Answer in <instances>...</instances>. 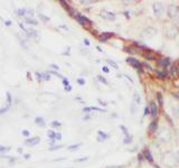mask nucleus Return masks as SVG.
<instances>
[{
	"instance_id": "1",
	"label": "nucleus",
	"mask_w": 179,
	"mask_h": 168,
	"mask_svg": "<svg viewBox=\"0 0 179 168\" xmlns=\"http://www.w3.org/2000/svg\"><path fill=\"white\" fill-rule=\"evenodd\" d=\"M157 139L160 142H169L171 140V132L166 126L160 127L157 131Z\"/></svg>"
},
{
	"instance_id": "2",
	"label": "nucleus",
	"mask_w": 179,
	"mask_h": 168,
	"mask_svg": "<svg viewBox=\"0 0 179 168\" xmlns=\"http://www.w3.org/2000/svg\"><path fill=\"white\" fill-rule=\"evenodd\" d=\"M161 162L165 166H168V167H173L176 166L177 164V160H176V154L173 152V151H167L162 155V158H161Z\"/></svg>"
},
{
	"instance_id": "3",
	"label": "nucleus",
	"mask_w": 179,
	"mask_h": 168,
	"mask_svg": "<svg viewBox=\"0 0 179 168\" xmlns=\"http://www.w3.org/2000/svg\"><path fill=\"white\" fill-rule=\"evenodd\" d=\"M152 10H153V14H155L156 17L160 18L165 14V7H163V5L161 2H155L152 5Z\"/></svg>"
},
{
	"instance_id": "4",
	"label": "nucleus",
	"mask_w": 179,
	"mask_h": 168,
	"mask_svg": "<svg viewBox=\"0 0 179 168\" xmlns=\"http://www.w3.org/2000/svg\"><path fill=\"white\" fill-rule=\"evenodd\" d=\"M179 14V6L177 5H175V4H170L169 6H168V9H167V15L169 18H176L177 16H178Z\"/></svg>"
},
{
	"instance_id": "5",
	"label": "nucleus",
	"mask_w": 179,
	"mask_h": 168,
	"mask_svg": "<svg viewBox=\"0 0 179 168\" xmlns=\"http://www.w3.org/2000/svg\"><path fill=\"white\" fill-rule=\"evenodd\" d=\"M165 34H166V36L169 37V38H175V37L177 36V34H178V31H177V28H176V26L175 25H167L166 27H165Z\"/></svg>"
},
{
	"instance_id": "6",
	"label": "nucleus",
	"mask_w": 179,
	"mask_h": 168,
	"mask_svg": "<svg viewBox=\"0 0 179 168\" xmlns=\"http://www.w3.org/2000/svg\"><path fill=\"white\" fill-rule=\"evenodd\" d=\"M126 62L132 66V67H134V68H137V70H142V64L140 63V61L137 60V58H134V57H129V58H126Z\"/></svg>"
},
{
	"instance_id": "7",
	"label": "nucleus",
	"mask_w": 179,
	"mask_h": 168,
	"mask_svg": "<svg viewBox=\"0 0 179 168\" xmlns=\"http://www.w3.org/2000/svg\"><path fill=\"white\" fill-rule=\"evenodd\" d=\"M157 65L162 67V68H167L168 66L170 65V60L168 57H160L157 61Z\"/></svg>"
},
{
	"instance_id": "8",
	"label": "nucleus",
	"mask_w": 179,
	"mask_h": 168,
	"mask_svg": "<svg viewBox=\"0 0 179 168\" xmlns=\"http://www.w3.org/2000/svg\"><path fill=\"white\" fill-rule=\"evenodd\" d=\"M156 34H157V29L153 28V27H148V28H146V29L142 31V35L143 37H152L155 36Z\"/></svg>"
},
{
	"instance_id": "9",
	"label": "nucleus",
	"mask_w": 179,
	"mask_h": 168,
	"mask_svg": "<svg viewBox=\"0 0 179 168\" xmlns=\"http://www.w3.org/2000/svg\"><path fill=\"white\" fill-rule=\"evenodd\" d=\"M120 129H121V130H122V132L124 133V140H123V142H124L125 145L130 144V142L132 141V139H131V136H130V135H129V132H128V129H126L124 126H122V125L120 126Z\"/></svg>"
},
{
	"instance_id": "10",
	"label": "nucleus",
	"mask_w": 179,
	"mask_h": 168,
	"mask_svg": "<svg viewBox=\"0 0 179 168\" xmlns=\"http://www.w3.org/2000/svg\"><path fill=\"white\" fill-rule=\"evenodd\" d=\"M75 19L77 20V23L82 25H90L91 24V20L89 18H86L85 16L83 15H81V14H77V15H75Z\"/></svg>"
},
{
	"instance_id": "11",
	"label": "nucleus",
	"mask_w": 179,
	"mask_h": 168,
	"mask_svg": "<svg viewBox=\"0 0 179 168\" xmlns=\"http://www.w3.org/2000/svg\"><path fill=\"white\" fill-rule=\"evenodd\" d=\"M149 110H150V115L152 118H156L158 115V107L153 101H151L149 103Z\"/></svg>"
},
{
	"instance_id": "12",
	"label": "nucleus",
	"mask_w": 179,
	"mask_h": 168,
	"mask_svg": "<svg viewBox=\"0 0 179 168\" xmlns=\"http://www.w3.org/2000/svg\"><path fill=\"white\" fill-rule=\"evenodd\" d=\"M101 17L104 19H107V20H114L115 19V14L111 11H107V10H102Z\"/></svg>"
},
{
	"instance_id": "13",
	"label": "nucleus",
	"mask_w": 179,
	"mask_h": 168,
	"mask_svg": "<svg viewBox=\"0 0 179 168\" xmlns=\"http://www.w3.org/2000/svg\"><path fill=\"white\" fill-rule=\"evenodd\" d=\"M142 56L146 58V60H149V61H152L156 58V53L150 51V49H146L144 52L142 53Z\"/></svg>"
},
{
	"instance_id": "14",
	"label": "nucleus",
	"mask_w": 179,
	"mask_h": 168,
	"mask_svg": "<svg viewBox=\"0 0 179 168\" xmlns=\"http://www.w3.org/2000/svg\"><path fill=\"white\" fill-rule=\"evenodd\" d=\"M170 110L173 112V117L179 118V104L178 103H171L170 104Z\"/></svg>"
},
{
	"instance_id": "15",
	"label": "nucleus",
	"mask_w": 179,
	"mask_h": 168,
	"mask_svg": "<svg viewBox=\"0 0 179 168\" xmlns=\"http://www.w3.org/2000/svg\"><path fill=\"white\" fill-rule=\"evenodd\" d=\"M113 35H114L113 33H107V31H104V33H102L101 35H100L99 39H100V42H107V41H109V38H111Z\"/></svg>"
},
{
	"instance_id": "16",
	"label": "nucleus",
	"mask_w": 179,
	"mask_h": 168,
	"mask_svg": "<svg viewBox=\"0 0 179 168\" xmlns=\"http://www.w3.org/2000/svg\"><path fill=\"white\" fill-rule=\"evenodd\" d=\"M142 156L144 157V159H146V160H148L149 162H153V157H152V155H151V151H150L149 149H144Z\"/></svg>"
},
{
	"instance_id": "17",
	"label": "nucleus",
	"mask_w": 179,
	"mask_h": 168,
	"mask_svg": "<svg viewBox=\"0 0 179 168\" xmlns=\"http://www.w3.org/2000/svg\"><path fill=\"white\" fill-rule=\"evenodd\" d=\"M148 128H149L150 132H157L158 131V121L157 120L151 121V123L149 125Z\"/></svg>"
},
{
	"instance_id": "18",
	"label": "nucleus",
	"mask_w": 179,
	"mask_h": 168,
	"mask_svg": "<svg viewBox=\"0 0 179 168\" xmlns=\"http://www.w3.org/2000/svg\"><path fill=\"white\" fill-rule=\"evenodd\" d=\"M40 142V138L39 137H35V138H31L27 140V144L30 145V146H35V145L39 144Z\"/></svg>"
},
{
	"instance_id": "19",
	"label": "nucleus",
	"mask_w": 179,
	"mask_h": 168,
	"mask_svg": "<svg viewBox=\"0 0 179 168\" xmlns=\"http://www.w3.org/2000/svg\"><path fill=\"white\" fill-rule=\"evenodd\" d=\"M84 112H90V111H99V112H105V110L101 108H96V107H90V108H84Z\"/></svg>"
},
{
	"instance_id": "20",
	"label": "nucleus",
	"mask_w": 179,
	"mask_h": 168,
	"mask_svg": "<svg viewBox=\"0 0 179 168\" xmlns=\"http://www.w3.org/2000/svg\"><path fill=\"white\" fill-rule=\"evenodd\" d=\"M97 135H99V138H97V141H103V140H105V139L109 138V135L107 133H104L103 131H97Z\"/></svg>"
},
{
	"instance_id": "21",
	"label": "nucleus",
	"mask_w": 179,
	"mask_h": 168,
	"mask_svg": "<svg viewBox=\"0 0 179 168\" xmlns=\"http://www.w3.org/2000/svg\"><path fill=\"white\" fill-rule=\"evenodd\" d=\"M133 102L136 103L137 105L141 104V96L138 92H134V94H133Z\"/></svg>"
},
{
	"instance_id": "22",
	"label": "nucleus",
	"mask_w": 179,
	"mask_h": 168,
	"mask_svg": "<svg viewBox=\"0 0 179 168\" xmlns=\"http://www.w3.org/2000/svg\"><path fill=\"white\" fill-rule=\"evenodd\" d=\"M60 5H62V6L64 7V8H65L66 10H67V11H70L72 14V15H73V10H72L71 9V7L68 6V4H67V2H66V1H63V0H60Z\"/></svg>"
},
{
	"instance_id": "23",
	"label": "nucleus",
	"mask_w": 179,
	"mask_h": 168,
	"mask_svg": "<svg viewBox=\"0 0 179 168\" xmlns=\"http://www.w3.org/2000/svg\"><path fill=\"white\" fill-rule=\"evenodd\" d=\"M35 123L38 125V126H45V121H44L42 117H37L35 119Z\"/></svg>"
},
{
	"instance_id": "24",
	"label": "nucleus",
	"mask_w": 179,
	"mask_h": 168,
	"mask_svg": "<svg viewBox=\"0 0 179 168\" xmlns=\"http://www.w3.org/2000/svg\"><path fill=\"white\" fill-rule=\"evenodd\" d=\"M156 96H157V101L159 103V105H162V104H163V98H162V94H161L160 92H158Z\"/></svg>"
},
{
	"instance_id": "25",
	"label": "nucleus",
	"mask_w": 179,
	"mask_h": 168,
	"mask_svg": "<svg viewBox=\"0 0 179 168\" xmlns=\"http://www.w3.org/2000/svg\"><path fill=\"white\" fill-rule=\"evenodd\" d=\"M96 0H81L80 4L81 5H92V4H95Z\"/></svg>"
},
{
	"instance_id": "26",
	"label": "nucleus",
	"mask_w": 179,
	"mask_h": 168,
	"mask_svg": "<svg viewBox=\"0 0 179 168\" xmlns=\"http://www.w3.org/2000/svg\"><path fill=\"white\" fill-rule=\"evenodd\" d=\"M156 74H157V76L158 78H167V74L165 72H161V71H157L156 72Z\"/></svg>"
},
{
	"instance_id": "27",
	"label": "nucleus",
	"mask_w": 179,
	"mask_h": 168,
	"mask_svg": "<svg viewBox=\"0 0 179 168\" xmlns=\"http://www.w3.org/2000/svg\"><path fill=\"white\" fill-rule=\"evenodd\" d=\"M26 23L29 25H37L38 24V21L35 20V19H31V18H26Z\"/></svg>"
},
{
	"instance_id": "28",
	"label": "nucleus",
	"mask_w": 179,
	"mask_h": 168,
	"mask_svg": "<svg viewBox=\"0 0 179 168\" xmlns=\"http://www.w3.org/2000/svg\"><path fill=\"white\" fill-rule=\"evenodd\" d=\"M107 63H109V64H110V65L112 66V67H113V68H115V70H118V68H119V66H118V64H116V63H115V62H113V61L107 60Z\"/></svg>"
},
{
	"instance_id": "29",
	"label": "nucleus",
	"mask_w": 179,
	"mask_h": 168,
	"mask_svg": "<svg viewBox=\"0 0 179 168\" xmlns=\"http://www.w3.org/2000/svg\"><path fill=\"white\" fill-rule=\"evenodd\" d=\"M7 105L8 107L11 105V94L9 92H7Z\"/></svg>"
},
{
	"instance_id": "30",
	"label": "nucleus",
	"mask_w": 179,
	"mask_h": 168,
	"mask_svg": "<svg viewBox=\"0 0 179 168\" xmlns=\"http://www.w3.org/2000/svg\"><path fill=\"white\" fill-rule=\"evenodd\" d=\"M80 146H81V144L72 145V146H70V147H68V150H70V151H73V150H77Z\"/></svg>"
},
{
	"instance_id": "31",
	"label": "nucleus",
	"mask_w": 179,
	"mask_h": 168,
	"mask_svg": "<svg viewBox=\"0 0 179 168\" xmlns=\"http://www.w3.org/2000/svg\"><path fill=\"white\" fill-rule=\"evenodd\" d=\"M130 110H131L132 114H134L136 112H137V104H136L134 102H132L131 107H130Z\"/></svg>"
},
{
	"instance_id": "32",
	"label": "nucleus",
	"mask_w": 179,
	"mask_h": 168,
	"mask_svg": "<svg viewBox=\"0 0 179 168\" xmlns=\"http://www.w3.org/2000/svg\"><path fill=\"white\" fill-rule=\"evenodd\" d=\"M125 51L131 53V54H137L138 51H136V48H132V47H125Z\"/></svg>"
},
{
	"instance_id": "33",
	"label": "nucleus",
	"mask_w": 179,
	"mask_h": 168,
	"mask_svg": "<svg viewBox=\"0 0 179 168\" xmlns=\"http://www.w3.org/2000/svg\"><path fill=\"white\" fill-rule=\"evenodd\" d=\"M97 80L101 82V83H103V84H107V81L105 80V78H103V76H101V75H97Z\"/></svg>"
},
{
	"instance_id": "34",
	"label": "nucleus",
	"mask_w": 179,
	"mask_h": 168,
	"mask_svg": "<svg viewBox=\"0 0 179 168\" xmlns=\"http://www.w3.org/2000/svg\"><path fill=\"white\" fill-rule=\"evenodd\" d=\"M55 133L56 132H54V131H48V137L50 139H53V140H55Z\"/></svg>"
},
{
	"instance_id": "35",
	"label": "nucleus",
	"mask_w": 179,
	"mask_h": 168,
	"mask_svg": "<svg viewBox=\"0 0 179 168\" xmlns=\"http://www.w3.org/2000/svg\"><path fill=\"white\" fill-rule=\"evenodd\" d=\"M25 12H26V9H18L17 10V14L19 16H24Z\"/></svg>"
},
{
	"instance_id": "36",
	"label": "nucleus",
	"mask_w": 179,
	"mask_h": 168,
	"mask_svg": "<svg viewBox=\"0 0 179 168\" xmlns=\"http://www.w3.org/2000/svg\"><path fill=\"white\" fill-rule=\"evenodd\" d=\"M42 76H43V78H44V80H50V76H49V74H48V73H43L42 74Z\"/></svg>"
},
{
	"instance_id": "37",
	"label": "nucleus",
	"mask_w": 179,
	"mask_h": 168,
	"mask_svg": "<svg viewBox=\"0 0 179 168\" xmlns=\"http://www.w3.org/2000/svg\"><path fill=\"white\" fill-rule=\"evenodd\" d=\"M9 108H10V107H8V105H6L5 108H1V109H0V114H1V113H5L6 111H8V110H9Z\"/></svg>"
},
{
	"instance_id": "38",
	"label": "nucleus",
	"mask_w": 179,
	"mask_h": 168,
	"mask_svg": "<svg viewBox=\"0 0 179 168\" xmlns=\"http://www.w3.org/2000/svg\"><path fill=\"white\" fill-rule=\"evenodd\" d=\"M89 159V157H83V158H78V159H75V162H86Z\"/></svg>"
},
{
	"instance_id": "39",
	"label": "nucleus",
	"mask_w": 179,
	"mask_h": 168,
	"mask_svg": "<svg viewBox=\"0 0 179 168\" xmlns=\"http://www.w3.org/2000/svg\"><path fill=\"white\" fill-rule=\"evenodd\" d=\"M62 147H63V146H54V147H52V148H49V150H50V151H54V150H58V149H60V148H62Z\"/></svg>"
},
{
	"instance_id": "40",
	"label": "nucleus",
	"mask_w": 179,
	"mask_h": 168,
	"mask_svg": "<svg viewBox=\"0 0 179 168\" xmlns=\"http://www.w3.org/2000/svg\"><path fill=\"white\" fill-rule=\"evenodd\" d=\"M77 83L80 84V85H84V84H85V80H84V78H77Z\"/></svg>"
},
{
	"instance_id": "41",
	"label": "nucleus",
	"mask_w": 179,
	"mask_h": 168,
	"mask_svg": "<svg viewBox=\"0 0 179 168\" xmlns=\"http://www.w3.org/2000/svg\"><path fill=\"white\" fill-rule=\"evenodd\" d=\"M63 83H64V85H65V88L70 86V83H68V80H67V78H63Z\"/></svg>"
},
{
	"instance_id": "42",
	"label": "nucleus",
	"mask_w": 179,
	"mask_h": 168,
	"mask_svg": "<svg viewBox=\"0 0 179 168\" xmlns=\"http://www.w3.org/2000/svg\"><path fill=\"white\" fill-rule=\"evenodd\" d=\"M55 139H56V140H60V139H62V135H60V132L55 133Z\"/></svg>"
},
{
	"instance_id": "43",
	"label": "nucleus",
	"mask_w": 179,
	"mask_h": 168,
	"mask_svg": "<svg viewBox=\"0 0 179 168\" xmlns=\"http://www.w3.org/2000/svg\"><path fill=\"white\" fill-rule=\"evenodd\" d=\"M52 126L53 127H60V122H58V121H53V122H52Z\"/></svg>"
},
{
	"instance_id": "44",
	"label": "nucleus",
	"mask_w": 179,
	"mask_h": 168,
	"mask_svg": "<svg viewBox=\"0 0 179 168\" xmlns=\"http://www.w3.org/2000/svg\"><path fill=\"white\" fill-rule=\"evenodd\" d=\"M39 17H40L44 21H48V20H49V18H48V17H45V16H44V15H42V14H39Z\"/></svg>"
},
{
	"instance_id": "45",
	"label": "nucleus",
	"mask_w": 179,
	"mask_h": 168,
	"mask_svg": "<svg viewBox=\"0 0 179 168\" xmlns=\"http://www.w3.org/2000/svg\"><path fill=\"white\" fill-rule=\"evenodd\" d=\"M147 114H150L149 107H146V109H144V115H147Z\"/></svg>"
},
{
	"instance_id": "46",
	"label": "nucleus",
	"mask_w": 179,
	"mask_h": 168,
	"mask_svg": "<svg viewBox=\"0 0 179 168\" xmlns=\"http://www.w3.org/2000/svg\"><path fill=\"white\" fill-rule=\"evenodd\" d=\"M102 71H103L104 73H109V72H110V70L107 68V66H103V67H102Z\"/></svg>"
},
{
	"instance_id": "47",
	"label": "nucleus",
	"mask_w": 179,
	"mask_h": 168,
	"mask_svg": "<svg viewBox=\"0 0 179 168\" xmlns=\"http://www.w3.org/2000/svg\"><path fill=\"white\" fill-rule=\"evenodd\" d=\"M23 136L28 137V136H29V131H28V130H24V131H23Z\"/></svg>"
},
{
	"instance_id": "48",
	"label": "nucleus",
	"mask_w": 179,
	"mask_h": 168,
	"mask_svg": "<svg viewBox=\"0 0 179 168\" xmlns=\"http://www.w3.org/2000/svg\"><path fill=\"white\" fill-rule=\"evenodd\" d=\"M176 160H177V164L179 165V150H177V152H176Z\"/></svg>"
},
{
	"instance_id": "49",
	"label": "nucleus",
	"mask_w": 179,
	"mask_h": 168,
	"mask_svg": "<svg viewBox=\"0 0 179 168\" xmlns=\"http://www.w3.org/2000/svg\"><path fill=\"white\" fill-rule=\"evenodd\" d=\"M9 148H7V147H2V146H0V152L1 151H5V150H8Z\"/></svg>"
},
{
	"instance_id": "50",
	"label": "nucleus",
	"mask_w": 179,
	"mask_h": 168,
	"mask_svg": "<svg viewBox=\"0 0 179 168\" xmlns=\"http://www.w3.org/2000/svg\"><path fill=\"white\" fill-rule=\"evenodd\" d=\"M36 76H37V80H39V81H40V80H42V74H38V73H36Z\"/></svg>"
},
{
	"instance_id": "51",
	"label": "nucleus",
	"mask_w": 179,
	"mask_h": 168,
	"mask_svg": "<svg viewBox=\"0 0 179 168\" xmlns=\"http://www.w3.org/2000/svg\"><path fill=\"white\" fill-rule=\"evenodd\" d=\"M50 67H52V68H54V70H58V68H60L58 66L55 65V64H52V65H50Z\"/></svg>"
},
{
	"instance_id": "52",
	"label": "nucleus",
	"mask_w": 179,
	"mask_h": 168,
	"mask_svg": "<svg viewBox=\"0 0 179 168\" xmlns=\"http://www.w3.org/2000/svg\"><path fill=\"white\" fill-rule=\"evenodd\" d=\"M105 168H122L121 166H107Z\"/></svg>"
},
{
	"instance_id": "53",
	"label": "nucleus",
	"mask_w": 179,
	"mask_h": 168,
	"mask_svg": "<svg viewBox=\"0 0 179 168\" xmlns=\"http://www.w3.org/2000/svg\"><path fill=\"white\" fill-rule=\"evenodd\" d=\"M125 78H128V80H129V81H130V82H131V83H133V80H132L131 78H130V76H129V75H124Z\"/></svg>"
},
{
	"instance_id": "54",
	"label": "nucleus",
	"mask_w": 179,
	"mask_h": 168,
	"mask_svg": "<svg viewBox=\"0 0 179 168\" xmlns=\"http://www.w3.org/2000/svg\"><path fill=\"white\" fill-rule=\"evenodd\" d=\"M84 44H85V45H86V46H89V45H90L89 39H84Z\"/></svg>"
},
{
	"instance_id": "55",
	"label": "nucleus",
	"mask_w": 179,
	"mask_h": 168,
	"mask_svg": "<svg viewBox=\"0 0 179 168\" xmlns=\"http://www.w3.org/2000/svg\"><path fill=\"white\" fill-rule=\"evenodd\" d=\"M11 24H12V23L10 21V20H7V21H6V25H7V26H10Z\"/></svg>"
},
{
	"instance_id": "56",
	"label": "nucleus",
	"mask_w": 179,
	"mask_h": 168,
	"mask_svg": "<svg viewBox=\"0 0 179 168\" xmlns=\"http://www.w3.org/2000/svg\"><path fill=\"white\" fill-rule=\"evenodd\" d=\"M99 102H100V103H101V104H102V105H107V103H105V102H104V101H102V100H99Z\"/></svg>"
},
{
	"instance_id": "57",
	"label": "nucleus",
	"mask_w": 179,
	"mask_h": 168,
	"mask_svg": "<svg viewBox=\"0 0 179 168\" xmlns=\"http://www.w3.org/2000/svg\"><path fill=\"white\" fill-rule=\"evenodd\" d=\"M71 90H72L71 86H67V88H65V91H71Z\"/></svg>"
},
{
	"instance_id": "58",
	"label": "nucleus",
	"mask_w": 179,
	"mask_h": 168,
	"mask_svg": "<svg viewBox=\"0 0 179 168\" xmlns=\"http://www.w3.org/2000/svg\"><path fill=\"white\" fill-rule=\"evenodd\" d=\"M30 157V155H25V158H26V159H27V158H29Z\"/></svg>"
}]
</instances>
